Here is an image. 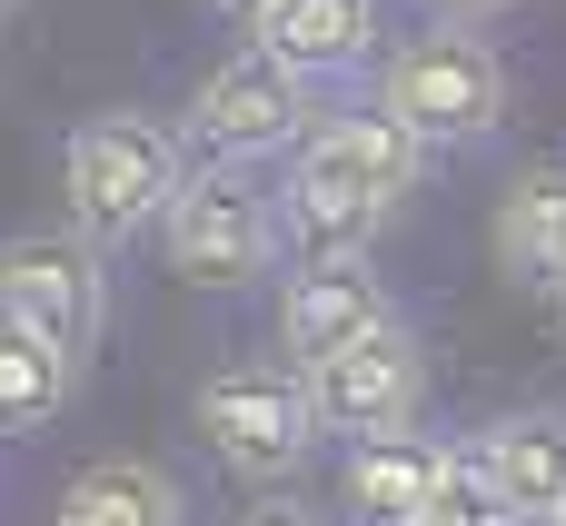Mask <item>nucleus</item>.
<instances>
[{
	"mask_svg": "<svg viewBox=\"0 0 566 526\" xmlns=\"http://www.w3.org/2000/svg\"><path fill=\"white\" fill-rule=\"evenodd\" d=\"M189 189V129L149 119V109H90L60 139V199L70 229L99 249H129L139 229L169 219V199Z\"/></svg>",
	"mask_w": 566,
	"mask_h": 526,
	"instance_id": "obj_1",
	"label": "nucleus"
},
{
	"mask_svg": "<svg viewBox=\"0 0 566 526\" xmlns=\"http://www.w3.org/2000/svg\"><path fill=\"white\" fill-rule=\"evenodd\" d=\"M378 109H398L428 149H478L507 129V60L478 20H428L398 30L378 60Z\"/></svg>",
	"mask_w": 566,
	"mask_h": 526,
	"instance_id": "obj_2",
	"label": "nucleus"
},
{
	"mask_svg": "<svg viewBox=\"0 0 566 526\" xmlns=\"http://www.w3.org/2000/svg\"><path fill=\"white\" fill-rule=\"evenodd\" d=\"M189 418H199V448H209L229 477H249V487L298 477L308 448L328 438V428H318V398H308V368H289V358H239V368L199 378Z\"/></svg>",
	"mask_w": 566,
	"mask_h": 526,
	"instance_id": "obj_3",
	"label": "nucleus"
},
{
	"mask_svg": "<svg viewBox=\"0 0 566 526\" xmlns=\"http://www.w3.org/2000/svg\"><path fill=\"white\" fill-rule=\"evenodd\" d=\"M189 149H209V159H229V169H249V159H279V149H298L308 129H318V80L308 70H289L269 40H249V50H229V60H209L199 80H189Z\"/></svg>",
	"mask_w": 566,
	"mask_h": 526,
	"instance_id": "obj_4",
	"label": "nucleus"
},
{
	"mask_svg": "<svg viewBox=\"0 0 566 526\" xmlns=\"http://www.w3.org/2000/svg\"><path fill=\"white\" fill-rule=\"evenodd\" d=\"M159 259L189 278V288H249L289 259V229H279V189H259L249 169L209 159L189 169V189L169 199L159 219Z\"/></svg>",
	"mask_w": 566,
	"mask_h": 526,
	"instance_id": "obj_5",
	"label": "nucleus"
},
{
	"mask_svg": "<svg viewBox=\"0 0 566 526\" xmlns=\"http://www.w3.org/2000/svg\"><path fill=\"white\" fill-rule=\"evenodd\" d=\"M0 318L40 328V338L70 348V358H90L99 328H109L99 239H80V229H20V239H0Z\"/></svg>",
	"mask_w": 566,
	"mask_h": 526,
	"instance_id": "obj_6",
	"label": "nucleus"
},
{
	"mask_svg": "<svg viewBox=\"0 0 566 526\" xmlns=\"http://www.w3.org/2000/svg\"><path fill=\"white\" fill-rule=\"evenodd\" d=\"M308 398H318V428L348 438V448L418 428V408H428V348H418V328L398 318V328H378V338L318 358V368H308Z\"/></svg>",
	"mask_w": 566,
	"mask_h": 526,
	"instance_id": "obj_7",
	"label": "nucleus"
},
{
	"mask_svg": "<svg viewBox=\"0 0 566 526\" xmlns=\"http://www.w3.org/2000/svg\"><path fill=\"white\" fill-rule=\"evenodd\" d=\"M298 169L308 179H338V189H358V199H378V209H398L418 179H428V139L398 119V109H328L308 139H298Z\"/></svg>",
	"mask_w": 566,
	"mask_h": 526,
	"instance_id": "obj_8",
	"label": "nucleus"
},
{
	"mask_svg": "<svg viewBox=\"0 0 566 526\" xmlns=\"http://www.w3.org/2000/svg\"><path fill=\"white\" fill-rule=\"evenodd\" d=\"M378 328H398V298H388V278L368 259L358 269H298L279 288V348H289V368H318V358H338V348H358Z\"/></svg>",
	"mask_w": 566,
	"mask_h": 526,
	"instance_id": "obj_9",
	"label": "nucleus"
},
{
	"mask_svg": "<svg viewBox=\"0 0 566 526\" xmlns=\"http://www.w3.org/2000/svg\"><path fill=\"white\" fill-rule=\"evenodd\" d=\"M468 467L488 477V497L517 526H547L566 507V418L557 408H517V418H488L468 438Z\"/></svg>",
	"mask_w": 566,
	"mask_h": 526,
	"instance_id": "obj_10",
	"label": "nucleus"
},
{
	"mask_svg": "<svg viewBox=\"0 0 566 526\" xmlns=\"http://www.w3.org/2000/svg\"><path fill=\"white\" fill-rule=\"evenodd\" d=\"M259 40H269L289 70H308V80H338V70H368V60H388V10H378V0H269Z\"/></svg>",
	"mask_w": 566,
	"mask_h": 526,
	"instance_id": "obj_11",
	"label": "nucleus"
},
{
	"mask_svg": "<svg viewBox=\"0 0 566 526\" xmlns=\"http://www.w3.org/2000/svg\"><path fill=\"white\" fill-rule=\"evenodd\" d=\"M279 229H289V259H298V269H358V259H378L388 209L358 199V189H338V179L289 169V179H279Z\"/></svg>",
	"mask_w": 566,
	"mask_h": 526,
	"instance_id": "obj_12",
	"label": "nucleus"
},
{
	"mask_svg": "<svg viewBox=\"0 0 566 526\" xmlns=\"http://www.w3.org/2000/svg\"><path fill=\"white\" fill-rule=\"evenodd\" d=\"M448 467H458V448H448V438L398 428V438H358V448H348V467H338V487H348V507H358V517L408 526L438 487H448Z\"/></svg>",
	"mask_w": 566,
	"mask_h": 526,
	"instance_id": "obj_13",
	"label": "nucleus"
},
{
	"mask_svg": "<svg viewBox=\"0 0 566 526\" xmlns=\"http://www.w3.org/2000/svg\"><path fill=\"white\" fill-rule=\"evenodd\" d=\"M488 239H497V269H507L517 288H547V298L566 288V169H557V159L507 179Z\"/></svg>",
	"mask_w": 566,
	"mask_h": 526,
	"instance_id": "obj_14",
	"label": "nucleus"
},
{
	"mask_svg": "<svg viewBox=\"0 0 566 526\" xmlns=\"http://www.w3.org/2000/svg\"><path fill=\"white\" fill-rule=\"evenodd\" d=\"M50 526H189V497H179V477L149 467V457H90V467L60 487Z\"/></svg>",
	"mask_w": 566,
	"mask_h": 526,
	"instance_id": "obj_15",
	"label": "nucleus"
},
{
	"mask_svg": "<svg viewBox=\"0 0 566 526\" xmlns=\"http://www.w3.org/2000/svg\"><path fill=\"white\" fill-rule=\"evenodd\" d=\"M70 388H80V358L50 348L40 328L0 318V438H40V428L70 408Z\"/></svg>",
	"mask_w": 566,
	"mask_h": 526,
	"instance_id": "obj_16",
	"label": "nucleus"
},
{
	"mask_svg": "<svg viewBox=\"0 0 566 526\" xmlns=\"http://www.w3.org/2000/svg\"><path fill=\"white\" fill-rule=\"evenodd\" d=\"M408 526H517V517H507V507L488 497V477H478V467H468V448H458L448 487H438V497H428V507H418Z\"/></svg>",
	"mask_w": 566,
	"mask_h": 526,
	"instance_id": "obj_17",
	"label": "nucleus"
},
{
	"mask_svg": "<svg viewBox=\"0 0 566 526\" xmlns=\"http://www.w3.org/2000/svg\"><path fill=\"white\" fill-rule=\"evenodd\" d=\"M418 10H428V20H507L517 0H418Z\"/></svg>",
	"mask_w": 566,
	"mask_h": 526,
	"instance_id": "obj_18",
	"label": "nucleus"
},
{
	"mask_svg": "<svg viewBox=\"0 0 566 526\" xmlns=\"http://www.w3.org/2000/svg\"><path fill=\"white\" fill-rule=\"evenodd\" d=\"M199 10H219V20H239V30H259V20H269V0H199Z\"/></svg>",
	"mask_w": 566,
	"mask_h": 526,
	"instance_id": "obj_19",
	"label": "nucleus"
},
{
	"mask_svg": "<svg viewBox=\"0 0 566 526\" xmlns=\"http://www.w3.org/2000/svg\"><path fill=\"white\" fill-rule=\"evenodd\" d=\"M239 526H318V517H298V507H249Z\"/></svg>",
	"mask_w": 566,
	"mask_h": 526,
	"instance_id": "obj_20",
	"label": "nucleus"
},
{
	"mask_svg": "<svg viewBox=\"0 0 566 526\" xmlns=\"http://www.w3.org/2000/svg\"><path fill=\"white\" fill-rule=\"evenodd\" d=\"M557 338H566V288H557Z\"/></svg>",
	"mask_w": 566,
	"mask_h": 526,
	"instance_id": "obj_21",
	"label": "nucleus"
},
{
	"mask_svg": "<svg viewBox=\"0 0 566 526\" xmlns=\"http://www.w3.org/2000/svg\"><path fill=\"white\" fill-rule=\"evenodd\" d=\"M10 10H30V0H0V20H10Z\"/></svg>",
	"mask_w": 566,
	"mask_h": 526,
	"instance_id": "obj_22",
	"label": "nucleus"
},
{
	"mask_svg": "<svg viewBox=\"0 0 566 526\" xmlns=\"http://www.w3.org/2000/svg\"><path fill=\"white\" fill-rule=\"evenodd\" d=\"M547 526H566V507H557V517H547Z\"/></svg>",
	"mask_w": 566,
	"mask_h": 526,
	"instance_id": "obj_23",
	"label": "nucleus"
}]
</instances>
